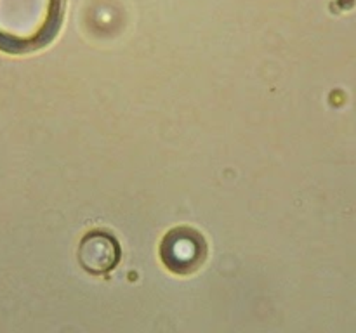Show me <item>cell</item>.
Listing matches in <instances>:
<instances>
[{"mask_svg": "<svg viewBox=\"0 0 356 333\" xmlns=\"http://www.w3.org/2000/svg\"><path fill=\"white\" fill-rule=\"evenodd\" d=\"M66 0H0V51L28 54L59 33Z\"/></svg>", "mask_w": 356, "mask_h": 333, "instance_id": "6da1fadb", "label": "cell"}, {"mask_svg": "<svg viewBox=\"0 0 356 333\" xmlns=\"http://www.w3.org/2000/svg\"><path fill=\"white\" fill-rule=\"evenodd\" d=\"M205 257V243L191 229H176L162 243V259L174 273L186 274L197 269Z\"/></svg>", "mask_w": 356, "mask_h": 333, "instance_id": "7a4b0ae2", "label": "cell"}, {"mask_svg": "<svg viewBox=\"0 0 356 333\" xmlns=\"http://www.w3.org/2000/svg\"><path fill=\"white\" fill-rule=\"evenodd\" d=\"M79 260L87 273L103 276L120 260V245L108 232L92 231L80 241Z\"/></svg>", "mask_w": 356, "mask_h": 333, "instance_id": "3957f363", "label": "cell"}]
</instances>
